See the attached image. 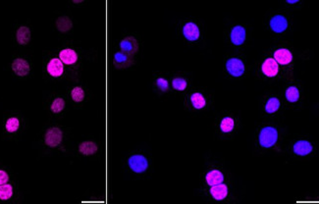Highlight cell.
Masks as SVG:
<instances>
[{
	"label": "cell",
	"instance_id": "cell-1",
	"mask_svg": "<svg viewBox=\"0 0 319 204\" xmlns=\"http://www.w3.org/2000/svg\"><path fill=\"white\" fill-rule=\"evenodd\" d=\"M36 144L39 155L65 153L71 148V129L58 122L48 123L39 132Z\"/></svg>",
	"mask_w": 319,
	"mask_h": 204
},
{
	"label": "cell",
	"instance_id": "cell-2",
	"mask_svg": "<svg viewBox=\"0 0 319 204\" xmlns=\"http://www.w3.org/2000/svg\"><path fill=\"white\" fill-rule=\"evenodd\" d=\"M42 74L43 78L49 82H65L73 78V74L63 64L56 52L47 51L43 53L42 60Z\"/></svg>",
	"mask_w": 319,
	"mask_h": 204
},
{
	"label": "cell",
	"instance_id": "cell-3",
	"mask_svg": "<svg viewBox=\"0 0 319 204\" xmlns=\"http://www.w3.org/2000/svg\"><path fill=\"white\" fill-rule=\"evenodd\" d=\"M55 52L74 77L81 72L85 63V51L76 42L65 41Z\"/></svg>",
	"mask_w": 319,
	"mask_h": 204
},
{
	"label": "cell",
	"instance_id": "cell-4",
	"mask_svg": "<svg viewBox=\"0 0 319 204\" xmlns=\"http://www.w3.org/2000/svg\"><path fill=\"white\" fill-rule=\"evenodd\" d=\"M26 118L22 113L12 111L2 119V135L8 141L18 143L26 131Z\"/></svg>",
	"mask_w": 319,
	"mask_h": 204
},
{
	"label": "cell",
	"instance_id": "cell-5",
	"mask_svg": "<svg viewBox=\"0 0 319 204\" xmlns=\"http://www.w3.org/2000/svg\"><path fill=\"white\" fill-rule=\"evenodd\" d=\"M43 107L50 117L60 119L68 114L71 106L65 93L48 92L43 96Z\"/></svg>",
	"mask_w": 319,
	"mask_h": 204
},
{
	"label": "cell",
	"instance_id": "cell-6",
	"mask_svg": "<svg viewBox=\"0 0 319 204\" xmlns=\"http://www.w3.org/2000/svg\"><path fill=\"white\" fill-rule=\"evenodd\" d=\"M65 95L69 101V104L74 108L83 107L90 97L88 87L81 83H74L67 87Z\"/></svg>",
	"mask_w": 319,
	"mask_h": 204
},
{
	"label": "cell",
	"instance_id": "cell-7",
	"mask_svg": "<svg viewBox=\"0 0 319 204\" xmlns=\"http://www.w3.org/2000/svg\"><path fill=\"white\" fill-rule=\"evenodd\" d=\"M126 166L131 173L138 176H142V175L147 174L149 171L150 161L145 153L133 152L127 157Z\"/></svg>",
	"mask_w": 319,
	"mask_h": 204
},
{
	"label": "cell",
	"instance_id": "cell-8",
	"mask_svg": "<svg viewBox=\"0 0 319 204\" xmlns=\"http://www.w3.org/2000/svg\"><path fill=\"white\" fill-rule=\"evenodd\" d=\"M100 144L98 140L93 138L84 139L74 146V154L78 158H93L98 156L100 152Z\"/></svg>",
	"mask_w": 319,
	"mask_h": 204
},
{
	"label": "cell",
	"instance_id": "cell-9",
	"mask_svg": "<svg viewBox=\"0 0 319 204\" xmlns=\"http://www.w3.org/2000/svg\"><path fill=\"white\" fill-rule=\"evenodd\" d=\"M280 139L279 130L272 125L262 126L258 132V144L263 149H270L278 144Z\"/></svg>",
	"mask_w": 319,
	"mask_h": 204
},
{
	"label": "cell",
	"instance_id": "cell-10",
	"mask_svg": "<svg viewBox=\"0 0 319 204\" xmlns=\"http://www.w3.org/2000/svg\"><path fill=\"white\" fill-rule=\"evenodd\" d=\"M10 70L14 77L20 80H26L30 78L33 73V62L27 56H15L10 63Z\"/></svg>",
	"mask_w": 319,
	"mask_h": 204
},
{
	"label": "cell",
	"instance_id": "cell-11",
	"mask_svg": "<svg viewBox=\"0 0 319 204\" xmlns=\"http://www.w3.org/2000/svg\"><path fill=\"white\" fill-rule=\"evenodd\" d=\"M52 26L59 36H68L73 34L75 21L68 13H57L52 20Z\"/></svg>",
	"mask_w": 319,
	"mask_h": 204
},
{
	"label": "cell",
	"instance_id": "cell-12",
	"mask_svg": "<svg viewBox=\"0 0 319 204\" xmlns=\"http://www.w3.org/2000/svg\"><path fill=\"white\" fill-rule=\"evenodd\" d=\"M14 43L19 48H28L34 38L33 28L29 24H17L13 30Z\"/></svg>",
	"mask_w": 319,
	"mask_h": 204
},
{
	"label": "cell",
	"instance_id": "cell-13",
	"mask_svg": "<svg viewBox=\"0 0 319 204\" xmlns=\"http://www.w3.org/2000/svg\"><path fill=\"white\" fill-rule=\"evenodd\" d=\"M290 19L288 16L282 13H275L271 15L267 21V26L270 32L276 35H282L290 29Z\"/></svg>",
	"mask_w": 319,
	"mask_h": 204
},
{
	"label": "cell",
	"instance_id": "cell-14",
	"mask_svg": "<svg viewBox=\"0 0 319 204\" xmlns=\"http://www.w3.org/2000/svg\"><path fill=\"white\" fill-rule=\"evenodd\" d=\"M118 48L124 53L135 56L141 49V39L139 36L133 34L125 35L120 38L118 42Z\"/></svg>",
	"mask_w": 319,
	"mask_h": 204
},
{
	"label": "cell",
	"instance_id": "cell-15",
	"mask_svg": "<svg viewBox=\"0 0 319 204\" xmlns=\"http://www.w3.org/2000/svg\"><path fill=\"white\" fill-rule=\"evenodd\" d=\"M225 71L235 79L242 78L245 73V63L240 56H230L225 61Z\"/></svg>",
	"mask_w": 319,
	"mask_h": 204
},
{
	"label": "cell",
	"instance_id": "cell-16",
	"mask_svg": "<svg viewBox=\"0 0 319 204\" xmlns=\"http://www.w3.org/2000/svg\"><path fill=\"white\" fill-rule=\"evenodd\" d=\"M181 34L189 42H196L201 37V29L195 21H186L181 27Z\"/></svg>",
	"mask_w": 319,
	"mask_h": 204
},
{
	"label": "cell",
	"instance_id": "cell-17",
	"mask_svg": "<svg viewBox=\"0 0 319 204\" xmlns=\"http://www.w3.org/2000/svg\"><path fill=\"white\" fill-rule=\"evenodd\" d=\"M259 72L265 79H274L280 73V66L273 57H267L260 62Z\"/></svg>",
	"mask_w": 319,
	"mask_h": 204
},
{
	"label": "cell",
	"instance_id": "cell-18",
	"mask_svg": "<svg viewBox=\"0 0 319 204\" xmlns=\"http://www.w3.org/2000/svg\"><path fill=\"white\" fill-rule=\"evenodd\" d=\"M247 32L243 25H235L229 30L228 39L233 47H242L246 40Z\"/></svg>",
	"mask_w": 319,
	"mask_h": 204
},
{
	"label": "cell",
	"instance_id": "cell-19",
	"mask_svg": "<svg viewBox=\"0 0 319 204\" xmlns=\"http://www.w3.org/2000/svg\"><path fill=\"white\" fill-rule=\"evenodd\" d=\"M135 62V56L124 53L120 50H117L113 53L112 64H113L115 69H118V70L128 69V68L134 66Z\"/></svg>",
	"mask_w": 319,
	"mask_h": 204
},
{
	"label": "cell",
	"instance_id": "cell-20",
	"mask_svg": "<svg viewBox=\"0 0 319 204\" xmlns=\"http://www.w3.org/2000/svg\"><path fill=\"white\" fill-rule=\"evenodd\" d=\"M152 87L156 95L165 96L171 90L169 79L163 74H156L152 79Z\"/></svg>",
	"mask_w": 319,
	"mask_h": 204
},
{
	"label": "cell",
	"instance_id": "cell-21",
	"mask_svg": "<svg viewBox=\"0 0 319 204\" xmlns=\"http://www.w3.org/2000/svg\"><path fill=\"white\" fill-rule=\"evenodd\" d=\"M273 58L281 67H289L294 63L293 52L287 48H278L273 52Z\"/></svg>",
	"mask_w": 319,
	"mask_h": 204
},
{
	"label": "cell",
	"instance_id": "cell-22",
	"mask_svg": "<svg viewBox=\"0 0 319 204\" xmlns=\"http://www.w3.org/2000/svg\"><path fill=\"white\" fill-rule=\"evenodd\" d=\"M292 152L294 156L307 157L314 152V146L307 140H298L292 145Z\"/></svg>",
	"mask_w": 319,
	"mask_h": 204
},
{
	"label": "cell",
	"instance_id": "cell-23",
	"mask_svg": "<svg viewBox=\"0 0 319 204\" xmlns=\"http://www.w3.org/2000/svg\"><path fill=\"white\" fill-rule=\"evenodd\" d=\"M188 102H189V105L194 110H201V109H204L208 106L209 99L203 92L197 90V92H194L190 95Z\"/></svg>",
	"mask_w": 319,
	"mask_h": 204
},
{
	"label": "cell",
	"instance_id": "cell-24",
	"mask_svg": "<svg viewBox=\"0 0 319 204\" xmlns=\"http://www.w3.org/2000/svg\"><path fill=\"white\" fill-rule=\"evenodd\" d=\"M17 196V187L12 180L0 186V202H11Z\"/></svg>",
	"mask_w": 319,
	"mask_h": 204
},
{
	"label": "cell",
	"instance_id": "cell-25",
	"mask_svg": "<svg viewBox=\"0 0 319 204\" xmlns=\"http://www.w3.org/2000/svg\"><path fill=\"white\" fill-rule=\"evenodd\" d=\"M282 103L280 98L277 96H270L265 99L262 110L268 115H274L280 111Z\"/></svg>",
	"mask_w": 319,
	"mask_h": 204
},
{
	"label": "cell",
	"instance_id": "cell-26",
	"mask_svg": "<svg viewBox=\"0 0 319 204\" xmlns=\"http://www.w3.org/2000/svg\"><path fill=\"white\" fill-rule=\"evenodd\" d=\"M209 194H210L211 198L214 199V200H217V201L224 200V199L227 198L228 195H229V187H228V185H226V184L223 182V183H221L219 185L210 187Z\"/></svg>",
	"mask_w": 319,
	"mask_h": 204
},
{
	"label": "cell",
	"instance_id": "cell-27",
	"mask_svg": "<svg viewBox=\"0 0 319 204\" xmlns=\"http://www.w3.org/2000/svg\"><path fill=\"white\" fill-rule=\"evenodd\" d=\"M237 121L232 116H223L218 122V129L223 134H231L236 131Z\"/></svg>",
	"mask_w": 319,
	"mask_h": 204
},
{
	"label": "cell",
	"instance_id": "cell-28",
	"mask_svg": "<svg viewBox=\"0 0 319 204\" xmlns=\"http://www.w3.org/2000/svg\"><path fill=\"white\" fill-rule=\"evenodd\" d=\"M225 180L224 174L218 169H212L209 171L206 175V183L209 187H213L219 185Z\"/></svg>",
	"mask_w": 319,
	"mask_h": 204
},
{
	"label": "cell",
	"instance_id": "cell-29",
	"mask_svg": "<svg viewBox=\"0 0 319 204\" xmlns=\"http://www.w3.org/2000/svg\"><path fill=\"white\" fill-rule=\"evenodd\" d=\"M284 96H285L287 102H289L291 104L298 103L301 99V96H302L301 89L297 84H291L286 88Z\"/></svg>",
	"mask_w": 319,
	"mask_h": 204
},
{
	"label": "cell",
	"instance_id": "cell-30",
	"mask_svg": "<svg viewBox=\"0 0 319 204\" xmlns=\"http://www.w3.org/2000/svg\"><path fill=\"white\" fill-rule=\"evenodd\" d=\"M189 81L186 77L183 76H175L171 79L170 85H171V89L177 92V93H184L188 87H189Z\"/></svg>",
	"mask_w": 319,
	"mask_h": 204
},
{
	"label": "cell",
	"instance_id": "cell-31",
	"mask_svg": "<svg viewBox=\"0 0 319 204\" xmlns=\"http://www.w3.org/2000/svg\"><path fill=\"white\" fill-rule=\"evenodd\" d=\"M12 180V173L5 166L0 165V186Z\"/></svg>",
	"mask_w": 319,
	"mask_h": 204
},
{
	"label": "cell",
	"instance_id": "cell-32",
	"mask_svg": "<svg viewBox=\"0 0 319 204\" xmlns=\"http://www.w3.org/2000/svg\"><path fill=\"white\" fill-rule=\"evenodd\" d=\"M86 1L84 0H71L70 4H72L74 6H83L86 4Z\"/></svg>",
	"mask_w": 319,
	"mask_h": 204
},
{
	"label": "cell",
	"instance_id": "cell-33",
	"mask_svg": "<svg viewBox=\"0 0 319 204\" xmlns=\"http://www.w3.org/2000/svg\"><path fill=\"white\" fill-rule=\"evenodd\" d=\"M286 3H287V4H289V5H294V4H299V3H301V1H300V0H287V1H286Z\"/></svg>",
	"mask_w": 319,
	"mask_h": 204
}]
</instances>
